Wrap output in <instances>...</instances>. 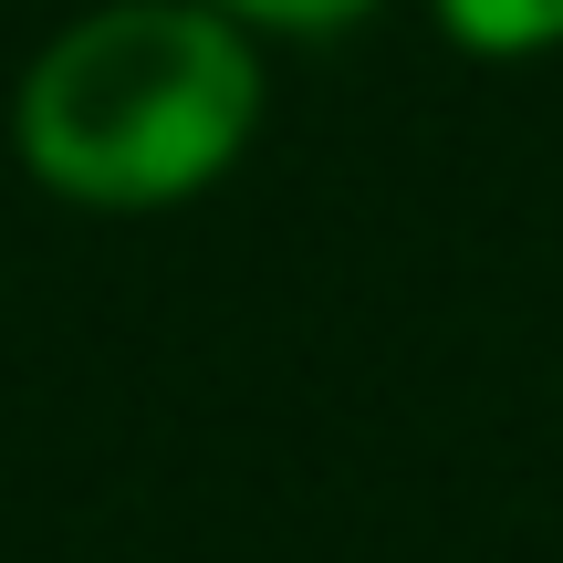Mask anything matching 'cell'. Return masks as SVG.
<instances>
[{
  "instance_id": "cell-3",
  "label": "cell",
  "mask_w": 563,
  "mask_h": 563,
  "mask_svg": "<svg viewBox=\"0 0 563 563\" xmlns=\"http://www.w3.org/2000/svg\"><path fill=\"white\" fill-rule=\"evenodd\" d=\"M209 11H230V21H272V32H334V21L376 11V0H209Z\"/></svg>"
},
{
  "instance_id": "cell-2",
  "label": "cell",
  "mask_w": 563,
  "mask_h": 563,
  "mask_svg": "<svg viewBox=\"0 0 563 563\" xmlns=\"http://www.w3.org/2000/svg\"><path fill=\"white\" fill-rule=\"evenodd\" d=\"M439 21L470 42V53H553L563 42V0H439Z\"/></svg>"
},
{
  "instance_id": "cell-1",
  "label": "cell",
  "mask_w": 563,
  "mask_h": 563,
  "mask_svg": "<svg viewBox=\"0 0 563 563\" xmlns=\"http://www.w3.org/2000/svg\"><path fill=\"white\" fill-rule=\"evenodd\" d=\"M262 115V63L209 0H115L21 84V167L84 209H157L209 188Z\"/></svg>"
}]
</instances>
